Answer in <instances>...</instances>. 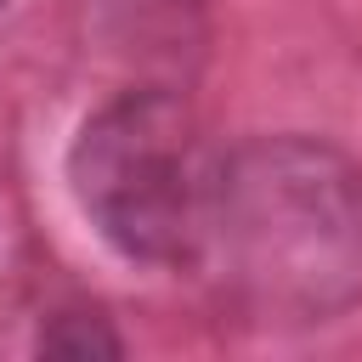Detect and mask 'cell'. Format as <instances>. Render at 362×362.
I'll return each mask as SVG.
<instances>
[{
	"label": "cell",
	"mask_w": 362,
	"mask_h": 362,
	"mask_svg": "<svg viewBox=\"0 0 362 362\" xmlns=\"http://www.w3.org/2000/svg\"><path fill=\"white\" fill-rule=\"evenodd\" d=\"M68 181L85 221L124 260H198L215 158L181 96L124 90L107 107H96L74 136Z\"/></svg>",
	"instance_id": "7a4b0ae2"
},
{
	"label": "cell",
	"mask_w": 362,
	"mask_h": 362,
	"mask_svg": "<svg viewBox=\"0 0 362 362\" xmlns=\"http://www.w3.org/2000/svg\"><path fill=\"white\" fill-rule=\"evenodd\" d=\"M226 300L305 328L362 300V164L317 136H255L215 158L204 249Z\"/></svg>",
	"instance_id": "6da1fadb"
}]
</instances>
